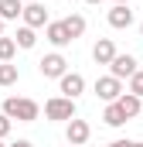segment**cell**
Wrapping results in <instances>:
<instances>
[{
    "mask_svg": "<svg viewBox=\"0 0 143 147\" xmlns=\"http://www.w3.org/2000/svg\"><path fill=\"white\" fill-rule=\"evenodd\" d=\"M3 113L10 120H17V123H34L41 116V106L34 99H27V96H10V99H3Z\"/></svg>",
    "mask_w": 143,
    "mask_h": 147,
    "instance_id": "cell-1",
    "label": "cell"
},
{
    "mask_svg": "<svg viewBox=\"0 0 143 147\" xmlns=\"http://www.w3.org/2000/svg\"><path fill=\"white\" fill-rule=\"evenodd\" d=\"M44 116L48 120H75V99H68V96H51L48 103H44Z\"/></svg>",
    "mask_w": 143,
    "mask_h": 147,
    "instance_id": "cell-2",
    "label": "cell"
},
{
    "mask_svg": "<svg viewBox=\"0 0 143 147\" xmlns=\"http://www.w3.org/2000/svg\"><path fill=\"white\" fill-rule=\"evenodd\" d=\"M37 72L44 75V79H61V75L68 72V62H65L61 51H51V55H44V58L37 62Z\"/></svg>",
    "mask_w": 143,
    "mask_h": 147,
    "instance_id": "cell-3",
    "label": "cell"
},
{
    "mask_svg": "<svg viewBox=\"0 0 143 147\" xmlns=\"http://www.w3.org/2000/svg\"><path fill=\"white\" fill-rule=\"evenodd\" d=\"M123 92H126V89H123V82H119L116 75H99V79H96V96H99L102 103H116Z\"/></svg>",
    "mask_w": 143,
    "mask_h": 147,
    "instance_id": "cell-4",
    "label": "cell"
},
{
    "mask_svg": "<svg viewBox=\"0 0 143 147\" xmlns=\"http://www.w3.org/2000/svg\"><path fill=\"white\" fill-rule=\"evenodd\" d=\"M136 72H140L136 55H116V58H112V65H109V75H116L119 82H123V79H133Z\"/></svg>",
    "mask_w": 143,
    "mask_h": 147,
    "instance_id": "cell-5",
    "label": "cell"
},
{
    "mask_svg": "<svg viewBox=\"0 0 143 147\" xmlns=\"http://www.w3.org/2000/svg\"><path fill=\"white\" fill-rule=\"evenodd\" d=\"M24 24H27V28H48V24H51V21H48V7H44V3H24Z\"/></svg>",
    "mask_w": 143,
    "mask_h": 147,
    "instance_id": "cell-6",
    "label": "cell"
},
{
    "mask_svg": "<svg viewBox=\"0 0 143 147\" xmlns=\"http://www.w3.org/2000/svg\"><path fill=\"white\" fill-rule=\"evenodd\" d=\"M65 137H68V144L75 147H82V144H89V137H92V127L85 123V120H68V127H65Z\"/></svg>",
    "mask_w": 143,
    "mask_h": 147,
    "instance_id": "cell-7",
    "label": "cell"
},
{
    "mask_svg": "<svg viewBox=\"0 0 143 147\" xmlns=\"http://www.w3.org/2000/svg\"><path fill=\"white\" fill-rule=\"evenodd\" d=\"M58 86H61V96L78 99V96L85 92V75H78V72H65L61 79H58Z\"/></svg>",
    "mask_w": 143,
    "mask_h": 147,
    "instance_id": "cell-8",
    "label": "cell"
},
{
    "mask_svg": "<svg viewBox=\"0 0 143 147\" xmlns=\"http://www.w3.org/2000/svg\"><path fill=\"white\" fill-rule=\"evenodd\" d=\"M109 28H116V31H126L130 24H133V10H130V3H112V10H109Z\"/></svg>",
    "mask_w": 143,
    "mask_h": 147,
    "instance_id": "cell-9",
    "label": "cell"
},
{
    "mask_svg": "<svg viewBox=\"0 0 143 147\" xmlns=\"http://www.w3.org/2000/svg\"><path fill=\"white\" fill-rule=\"evenodd\" d=\"M116 55H119V51H116L112 38H99V41H96V48H92L96 65H112V58H116Z\"/></svg>",
    "mask_w": 143,
    "mask_h": 147,
    "instance_id": "cell-10",
    "label": "cell"
},
{
    "mask_svg": "<svg viewBox=\"0 0 143 147\" xmlns=\"http://www.w3.org/2000/svg\"><path fill=\"white\" fill-rule=\"evenodd\" d=\"M44 38H48L55 48H65V45H72V34H68V28H65V21H51V24L44 28Z\"/></svg>",
    "mask_w": 143,
    "mask_h": 147,
    "instance_id": "cell-11",
    "label": "cell"
},
{
    "mask_svg": "<svg viewBox=\"0 0 143 147\" xmlns=\"http://www.w3.org/2000/svg\"><path fill=\"white\" fill-rule=\"evenodd\" d=\"M126 120H130V116L123 113L119 103H106V110H102V123H106V127H123Z\"/></svg>",
    "mask_w": 143,
    "mask_h": 147,
    "instance_id": "cell-12",
    "label": "cell"
},
{
    "mask_svg": "<svg viewBox=\"0 0 143 147\" xmlns=\"http://www.w3.org/2000/svg\"><path fill=\"white\" fill-rule=\"evenodd\" d=\"M116 103L123 106V113H126L130 120H133V116H140V110H143V99H140V96H133V92H123Z\"/></svg>",
    "mask_w": 143,
    "mask_h": 147,
    "instance_id": "cell-13",
    "label": "cell"
},
{
    "mask_svg": "<svg viewBox=\"0 0 143 147\" xmlns=\"http://www.w3.org/2000/svg\"><path fill=\"white\" fill-rule=\"evenodd\" d=\"M0 17H3V21L24 17V0H0Z\"/></svg>",
    "mask_w": 143,
    "mask_h": 147,
    "instance_id": "cell-14",
    "label": "cell"
},
{
    "mask_svg": "<svg viewBox=\"0 0 143 147\" xmlns=\"http://www.w3.org/2000/svg\"><path fill=\"white\" fill-rule=\"evenodd\" d=\"M14 41H17V48H34V41H37V34H34V28H27V24H21L17 28V34H14Z\"/></svg>",
    "mask_w": 143,
    "mask_h": 147,
    "instance_id": "cell-15",
    "label": "cell"
},
{
    "mask_svg": "<svg viewBox=\"0 0 143 147\" xmlns=\"http://www.w3.org/2000/svg\"><path fill=\"white\" fill-rule=\"evenodd\" d=\"M61 21H65V28H68L72 41H75V38H82V34H85V17H82V14H68V17H61Z\"/></svg>",
    "mask_w": 143,
    "mask_h": 147,
    "instance_id": "cell-16",
    "label": "cell"
},
{
    "mask_svg": "<svg viewBox=\"0 0 143 147\" xmlns=\"http://www.w3.org/2000/svg\"><path fill=\"white\" fill-rule=\"evenodd\" d=\"M21 79V69L14 62H0V86H14Z\"/></svg>",
    "mask_w": 143,
    "mask_h": 147,
    "instance_id": "cell-17",
    "label": "cell"
},
{
    "mask_svg": "<svg viewBox=\"0 0 143 147\" xmlns=\"http://www.w3.org/2000/svg\"><path fill=\"white\" fill-rule=\"evenodd\" d=\"M17 55V41L14 38H0V62H14Z\"/></svg>",
    "mask_w": 143,
    "mask_h": 147,
    "instance_id": "cell-18",
    "label": "cell"
},
{
    "mask_svg": "<svg viewBox=\"0 0 143 147\" xmlns=\"http://www.w3.org/2000/svg\"><path fill=\"white\" fill-rule=\"evenodd\" d=\"M126 92H133V96H140V99H143V69L130 79V89H126Z\"/></svg>",
    "mask_w": 143,
    "mask_h": 147,
    "instance_id": "cell-19",
    "label": "cell"
},
{
    "mask_svg": "<svg viewBox=\"0 0 143 147\" xmlns=\"http://www.w3.org/2000/svg\"><path fill=\"white\" fill-rule=\"evenodd\" d=\"M10 127H14V120H10L7 113H0V140H7V134H10Z\"/></svg>",
    "mask_w": 143,
    "mask_h": 147,
    "instance_id": "cell-20",
    "label": "cell"
},
{
    "mask_svg": "<svg viewBox=\"0 0 143 147\" xmlns=\"http://www.w3.org/2000/svg\"><path fill=\"white\" fill-rule=\"evenodd\" d=\"M106 147H133V140H112V144H106Z\"/></svg>",
    "mask_w": 143,
    "mask_h": 147,
    "instance_id": "cell-21",
    "label": "cell"
},
{
    "mask_svg": "<svg viewBox=\"0 0 143 147\" xmlns=\"http://www.w3.org/2000/svg\"><path fill=\"white\" fill-rule=\"evenodd\" d=\"M10 147H34V144H31V140H14Z\"/></svg>",
    "mask_w": 143,
    "mask_h": 147,
    "instance_id": "cell-22",
    "label": "cell"
},
{
    "mask_svg": "<svg viewBox=\"0 0 143 147\" xmlns=\"http://www.w3.org/2000/svg\"><path fill=\"white\" fill-rule=\"evenodd\" d=\"M85 3H92V7H96V3H102V0H85Z\"/></svg>",
    "mask_w": 143,
    "mask_h": 147,
    "instance_id": "cell-23",
    "label": "cell"
},
{
    "mask_svg": "<svg viewBox=\"0 0 143 147\" xmlns=\"http://www.w3.org/2000/svg\"><path fill=\"white\" fill-rule=\"evenodd\" d=\"M0 38H3V17H0Z\"/></svg>",
    "mask_w": 143,
    "mask_h": 147,
    "instance_id": "cell-24",
    "label": "cell"
},
{
    "mask_svg": "<svg viewBox=\"0 0 143 147\" xmlns=\"http://www.w3.org/2000/svg\"><path fill=\"white\" fill-rule=\"evenodd\" d=\"M112 3H130V0H112Z\"/></svg>",
    "mask_w": 143,
    "mask_h": 147,
    "instance_id": "cell-25",
    "label": "cell"
},
{
    "mask_svg": "<svg viewBox=\"0 0 143 147\" xmlns=\"http://www.w3.org/2000/svg\"><path fill=\"white\" fill-rule=\"evenodd\" d=\"M133 147H143V144H140V140H133Z\"/></svg>",
    "mask_w": 143,
    "mask_h": 147,
    "instance_id": "cell-26",
    "label": "cell"
},
{
    "mask_svg": "<svg viewBox=\"0 0 143 147\" xmlns=\"http://www.w3.org/2000/svg\"><path fill=\"white\" fill-rule=\"evenodd\" d=\"M0 147H10V144H3V140H0Z\"/></svg>",
    "mask_w": 143,
    "mask_h": 147,
    "instance_id": "cell-27",
    "label": "cell"
},
{
    "mask_svg": "<svg viewBox=\"0 0 143 147\" xmlns=\"http://www.w3.org/2000/svg\"><path fill=\"white\" fill-rule=\"evenodd\" d=\"M24 3H34V0H24Z\"/></svg>",
    "mask_w": 143,
    "mask_h": 147,
    "instance_id": "cell-28",
    "label": "cell"
},
{
    "mask_svg": "<svg viewBox=\"0 0 143 147\" xmlns=\"http://www.w3.org/2000/svg\"><path fill=\"white\" fill-rule=\"evenodd\" d=\"M140 34H143V24H140Z\"/></svg>",
    "mask_w": 143,
    "mask_h": 147,
    "instance_id": "cell-29",
    "label": "cell"
},
{
    "mask_svg": "<svg viewBox=\"0 0 143 147\" xmlns=\"http://www.w3.org/2000/svg\"><path fill=\"white\" fill-rule=\"evenodd\" d=\"M68 147H75V144H68Z\"/></svg>",
    "mask_w": 143,
    "mask_h": 147,
    "instance_id": "cell-30",
    "label": "cell"
}]
</instances>
